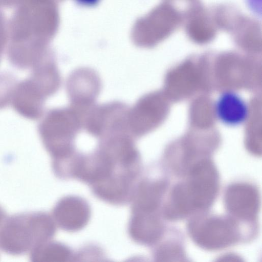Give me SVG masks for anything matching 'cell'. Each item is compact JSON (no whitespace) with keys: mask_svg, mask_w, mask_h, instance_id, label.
<instances>
[{"mask_svg":"<svg viewBox=\"0 0 262 262\" xmlns=\"http://www.w3.org/2000/svg\"><path fill=\"white\" fill-rule=\"evenodd\" d=\"M188 180L173 189L166 208L171 219L183 217L207 208L214 201L219 180L215 166L208 161L200 162L189 170Z\"/></svg>","mask_w":262,"mask_h":262,"instance_id":"1","label":"cell"},{"mask_svg":"<svg viewBox=\"0 0 262 262\" xmlns=\"http://www.w3.org/2000/svg\"><path fill=\"white\" fill-rule=\"evenodd\" d=\"M82 129L81 116L70 105L49 110L38 126L44 145L56 154L72 150L76 137Z\"/></svg>","mask_w":262,"mask_h":262,"instance_id":"2","label":"cell"},{"mask_svg":"<svg viewBox=\"0 0 262 262\" xmlns=\"http://www.w3.org/2000/svg\"><path fill=\"white\" fill-rule=\"evenodd\" d=\"M129 107L119 101L96 104L84 115L83 129L99 139L112 134H129L127 127Z\"/></svg>","mask_w":262,"mask_h":262,"instance_id":"3","label":"cell"},{"mask_svg":"<svg viewBox=\"0 0 262 262\" xmlns=\"http://www.w3.org/2000/svg\"><path fill=\"white\" fill-rule=\"evenodd\" d=\"M101 88V79L94 70L86 67L75 69L66 84L70 105L83 116L96 104Z\"/></svg>","mask_w":262,"mask_h":262,"instance_id":"4","label":"cell"},{"mask_svg":"<svg viewBox=\"0 0 262 262\" xmlns=\"http://www.w3.org/2000/svg\"><path fill=\"white\" fill-rule=\"evenodd\" d=\"M190 234L202 248L216 250L228 247L239 238L236 224L223 217H210L192 224Z\"/></svg>","mask_w":262,"mask_h":262,"instance_id":"5","label":"cell"},{"mask_svg":"<svg viewBox=\"0 0 262 262\" xmlns=\"http://www.w3.org/2000/svg\"><path fill=\"white\" fill-rule=\"evenodd\" d=\"M50 96L46 86L30 75L16 83L10 104L24 118L37 120L43 115L45 101Z\"/></svg>","mask_w":262,"mask_h":262,"instance_id":"6","label":"cell"},{"mask_svg":"<svg viewBox=\"0 0 262 262\" xmlns=\"http://www.w3.org/2000/svg\"><path fill=\"white\" fill-rule=\"evenodd\" d=\"M225 202L231 214L244 220L254 219L260 205L257 190L252 185L243 183L229 186L225 193Z\"/></svg>","mask_w":262,"mask_h":262,"instance_id":"7","label":"cell"},{"mask_svg":"<svg viewBox=\"0 0 262 262\" xmlns=\"http://www.w3.org/2000/svg\"><path fill=\"white\" fill-rule=\"evenodd\" d=\"M217 119L229 126L243 124L249 116V107L245 100L238 94L231 91L222 93L215 104Z\"/></svg>","mask_w":262,"mask_h":262,"instance_id":"8","label":"cell"},{"mask_svg":"<svg viewBox=\"0 0 262 262\" xmlns=\"http://www.w3.org/2000/svg\"><path fill=\"white\" fill-rule=\"evenodd\" d=\"M15 77L9 73H0V109L9 105L15 86Z\"/></svg>","mask_w":262,"mask_h":262,"instance_id":"9","label":"cell"},{"mask_svg":"<svg viewBox=\"0 0 262 262\" xmlns=\"http://www.w3.org/2000/svg\"><path fill=\"white\" fill-rule=\"evenodd\" d=\"M158 258L161 261H183L185 256L181 246L169 243L161 247L158 253Z\"/></svg>","mask_w":262,"mask_h":262,"instance_id":"10","label":"cell"},{"mask_svg":"<svg viewBox=\"0 0 262 262\" xmlns=\"http://www.w3.org/2000/svg\"><path fill=\"white\" fill-rule=\"evenodd\" d=\"M6 17L0 11V56H2L8 37V32Z\"/></svg>","mask_w":262,"mask_h":262,"instance_id":"11","label":"cell"},{"mask_svg":"<svg viewBox=\"0 0 262 262\" xmlns=\"http://www.w3.org/2000/svg\"><path fill=\"white\" fill-rule=\"evenodd\" d=\"M20 0H0V7L10 8L17 6Z\"/></svg>","mask_w":262,"mask_h":262,"instance_id":"12","label":"cell"},{"mask_svg":"<svg viewBox=\"0 0 262 262\" xmlns=\"http://www.w3.org/2000/svg\"><path fill=\"white\" fill-rule=\"evenodd\" d=\"M79 4L85 6H92L98 3L99 0H76Z\"/></svg>","mask_w":262,"mask_h":262,"instance_id":"13","label":"cell"},{"mask_svg":"<svg viewBox=\"0 0 262 262\" xmlns=\"http://www.w3.org/2000/svg\"><path fill=\"white\" fill-rule=\"evenodd\" d=\"M1 58H2V57H0V61H1Z\"/></svg>","mask_w":262,"mask_h":262,"instance_id":"14","label":"cell"}]
</instances>
